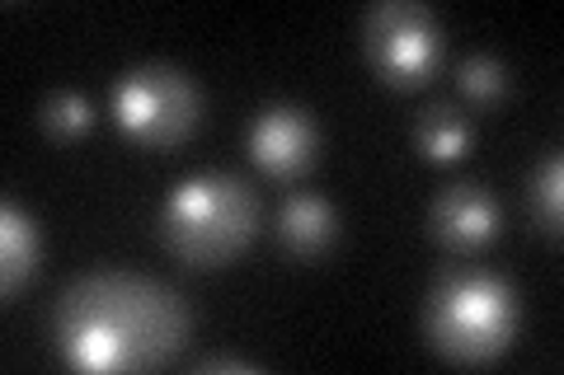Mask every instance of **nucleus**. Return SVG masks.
Masks as SVG:
<instances>
[{
	"mask_svg": "<svg viewBox=\"0 0 564 375\" xmlns=\"http://www.w3.org/2000/svg\"><path fill=\"white\" fill-rule=\"evenodd\" d=\"M39 263H43L39 221H33L14 198H6L0 202V296L6 300L20 296L29 287V277L39 273Z\"/></svg>",
	"mask_w": 564,
	"mask_h": 375,
	"instance_id": "1a4fd4ad",
	"label": "nucleus"
},
{
	"mask_svg": "<svg viewBox=\"0 0 564 375\" xmlns=\"http://www.w3.org/2000/svg\"><path fill=\"white\" fill-rule=\"evenodd\" d=\"M456 85H462V95L475 103H499L508 89H513V70L494 57V52H470V57L456 66Z\"/></svg>",
	"mask_w": 564,
	"mask_h": 375,
	"instance_id": "ddd939ff",
	"label": "nucleus"
},
{
	"mask_svg": "<svg viewBox=\"0 0 564 375\" xmlns=\"http://www.w3.org/2000/svg\"><path fill=\"white\" fill-rule=\"evenodd\" d=\"M39 122H43V132L47 136H57V141H76L95 128V103L80 95V89H57V95H47L43 99V109H39Z\"/></svg>",
	"mask_w": 564,
	"mask_h": 375,
	"instance_id": "f8f14e48",
	"label": "nucleus"
},
{
	"mask_svg": "<svg viewBox=\"0 0 564 375\" xmlns=\"http://www.w3.org/2000/svg\"><path fill=\"white\" fill-rule=\"evenodd\" d=\"M221 371H231V375H254V371H263V366L250 362V356H198V362H193V375H221Z\"/></svg>",
	"mask_w": 564,
	"mask_h": 375,
	"instance_id": "4468645a",
	"label": "nucleus"
},
{
	"mask_svg": "<svg viewBox=\"0 0 564 375\" xmlns=\"http://www.w3.org/2000/svg\"><path fill=\"white\" fill-rule=\"evenodd\" d=\"M470 141H475V128H470V118L456 109V103H429V109L419 113L414 122V146L423 159H462L470 151Z\"/></svg>",
	"mask_w": 564,
	"mask_h": 375,
	"instance_id": "9d476101",
	"label": "nucleus"
},
{
	"mask_svg": "<svg viewBox=\"0 0 564 375\" xmlns=\"http://www.w3.org/2000/svg\"><path fill=\"white\" fill-rule=\"evenodd\" d=\"M527 211H532V225L541 235H560V221H564V159H560V151H545L536 159L532 178H527Z\"/></svg>",
	"mask_w": 564,
	"mask_h": 375,
	"instance_id": "9b49d317",
	"label": "nucleus"
},
{
	"mask_svg": "<svg viewBox=\"0 0 564 375\" xmlns=\"http://www.w3.org/2000/svg\"><path fill=\"white\" fill-rule=\"evenodd\" d=\"M503 211L499 198L485 184H447L429 207V235L447 249V254H480L485 244L499 240Z\"/></svg>",
	"mask_w": 564,
	"mask_h": 375,
	"instance_id": "0eeeda50",
	"label": "nucleus"
},
{
	"mask_svg": "<svg viewBox=\"0 0 564 375\" xmlns=\"http://www.w3.org/2000/svg\"><path fill=\"white\" fill-rule=\"evenodd\" d=\"M109 113L132 146L174 151L198 132L203 89L174 62H137L109 85Z\"/></svg>",
	"mask_w": 564,
	"mask_h": 375,
	"instance_id": "20e7f679",
	"label": "nucleus"
},
{
	"mask_svg": "<svg viewBox=\"0 0 564 375\" xmlns=\"http://www.w3.org/2000/svg\"><path fill=\"white\" fill-rule=\"evenodd\" d=\"M423 343L452 366H489L518 343L522 300L503 273L480 263L447 267L423 300Z\"/></svg>",
	"mask_w": 564,
	"mask_h": 375,
	"instance_id": "f03ea898",
	"label": "nucleus"
},
{
	"mask_svg": "<svg viewBox=\"0 0 564 375\" xmlns=\"http://www.w3.org/2000/svg\"><path fill=\"white\" fill-rule=\"evenodd\" d=\"M188 333V300L128 267H95L70 277L52 306V348L66 366L95 375L165 366L184 352Z\"/></svg>",
	"mask_w": 564,
	"mask_h": 375,
	"instance_id": "f257e3e1",
	"label": "nucleus"
},
{
	"mask_svg": "<svg viewBox=\"0 0 564 375\" xmlns=\"http://www.w3.org/2000/svg\"><path fill=\"white\" fill-rule=\"evenodd\" d=\"M339 240V211L321 192H292L278 211V244L292 263H321Z\"/></svg>",
	"mask_w": 564,
	"mask_h": 375,
	"instance_id": "6e6552de",
	"label": "nucleus"
},
{
	"mask_svg": "<svg viewBox=\"0 0 564 375\" xmlns=\"http://www.w3.org/2000/svg\"><path fill=\"white\" fill-rule=\"evenodd\" d=\"M245 151L269 178H302L321 159V122L302 103H263L250 118Z\"/></svg>",
	"mask_w": 564,
	"mask_h": 375,
	"instance_id": "423d86ee",
	"label": "nucleus"
},
{
	"mask_svg": "<svg viewBox=\"0 0 564 375\" xmlns=\"http://www.w3.org/2000/svg\"><path fill=\"white\" fill-rule=\"evenodd\" d=\"M443 20L419 0H381L362 14V57L381 85L419 89L443 66Z\"/></svg>",
	"mask_w": 564,
	"mask_h": 375,
	"instance_id": "39448f33",
	"label": "nucleus"
},
{
	"mask_svg": "<svg viewBox=\"0 0 564 375\" xmlns=\"http://www.w3.org/2000/svg\"><path fill=\"white\" fill-rule=\"evenodd\" d=\"M155 225L161 244L184 267H226L259 230V192L226 169L188 174L165 192Z\"/></svg>",
	"mask_w": 564,
	"mask_h": 375,
	"instance_id": "7ed1b4c3",
	"label": "nucleus"
}]
</instances>
